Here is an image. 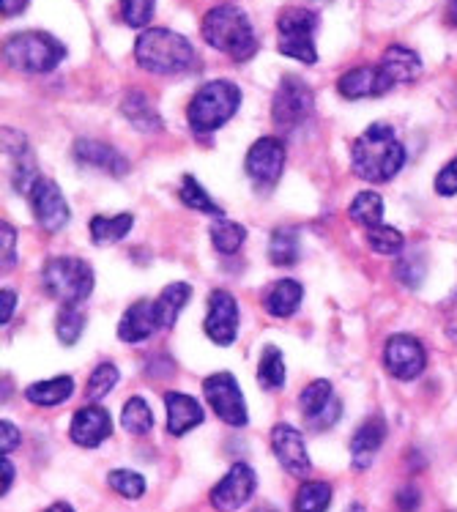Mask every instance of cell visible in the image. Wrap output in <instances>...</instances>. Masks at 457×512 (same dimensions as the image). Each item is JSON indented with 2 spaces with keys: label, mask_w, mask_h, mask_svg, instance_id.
Returning a JSON list of instances; mask_svg holds the SVG:
<instances>
[{
  "label": "cell",
  "mask_w": 457,
  "mask_h": 512,
  "mask_svg": "<svg viewBox=\"0 0 457 512\" xmlns=\"http://www.w3.org/2000/svg\"><path fill=\"white\" fill-rule=\"evenodd\" d=\"M354 173L370 184H384L406 165V146L397 140L395 129L384 121L367 126L351 146Z\"/></svg>",
  "instance_id": "obj_1"
},
{
  "label": "cell",
  "mask_w": 457,
  "mask_h": 512,
  "mask_svg": "<svg viewBox=\"0 0 457 512\" xmlns=\"http://www.w3.org/2000/svg\"><path fill=\"white\" fill-rule=\"evenodd\" d=\"M203 39L219 53L230 55L233 61H250L258 53V39L250 17L239 6H214L203 17Z\"/></svg>",
  "instance_id": "obj_2"
},
{
  "label": "cell",
  "mask_w": 457,
  "mask_h": 512,
  "mask_svg": "<svg viewBox=\"0 0 457 512\" xmlns=\"http://www.w3.org/2000/svg\"><path fill=\"white\" fill-rule=\"evenodd\" d=\"M137 63L154 74H181L192 69L195 50L187 36L170 31V28H148L137 36L135 42Z\"/></svg>",
  "instance_id": "obj_3"
},
{
  "label": "cell",
  "mask_w": 457,
  "mask_h": 512,
  "mask_svg": "<svg viewBox=\"0 0 457 512\" xmlns=\"http://www.w3.org/2000/svg\"><path fill=\"white\" fill-rule=\"evenodd\" d=\"M241 91L239 85L230 80H211L192 96L187 107V121L192 132L208 135L228 124L233 115L239 113Z\"/></svg>",
  "instance_id": "obj_4"
},
{
  "label": "cell",
  "mask_w": 457,
  "mask_h": 512,
  "mask_svg": "<svg viewBox=\"0 0 457 512\" xmlns=\"http://www.w3.org/2000/svg\"><path fill=\"white\" fill-rule=\"evenodd\" d=\"M3 58L17 72L47 74L66 58V47L55 36H50V33L25 31L14 33L6 42Z\"/></svg>",
  "instance_id": "obj_5"
},
{
  "label": "cell",
  "mask_w": 457,
  "mask_h": 512,
  "mask_svg": "<svg viewBox=\"0 0 457 512\" xmlns=\"http://www.w3.org/2000/svg\"><path fill=\"white\" fill-rule=\"evenodd\" d=\"M44 291L61 304H83L94 293L96 277L91 263L72 255H58L44 263Z\"/></svg>",
  "instance_id": "obj_6"
},
{
  "label": "cell",
  "mask_w": 457,
  "mask_h": 512,
  "mask_svg": "<svg viewBox=\"0 0 457 512\" xmlns=\"http://www.w3.org/2000/svg\"><path fill=\"white\" fill-rule=\"evenodd\" d=\"M277 31H280V53L285 58L302 63L318 61V50H315V31H318V14L310 9H288L282 11L277 20Z\"/></svg>",
  "instance_id": "obj_7"
},
{
  "label": "cell",
  "mask_w": 457,
  "mask_h": 512,
  "mask_svg": "<svg viewBox=\"0 0 457 512\" xmlns=\"http://www.w3.org/2000/svg\"><path fill=\"white\" fill-rule=\"evenodd\" d=\"M312 107H315V96L310 85L304 83L302 77H282L271 102V121L280 132H291L310 118Z\"/></svg>",
  "instance_id": "obj_8"
},
{
  "label": "cell",
  "mask_w": 457,
  "mask_h": 512,
  "mask_svg": "<svg viewBox=\"0 0 457 512\" xmlns=\"http://www.w3.org/2000/svg\"><path fill=\"white\" fill-rule=\"evenodd\" d=\"M203 395H206L208 406L217 414L225 425H233V428H244L250 422V414H247V403H244V395H241V387L236 376L230 373H214L203 381Z\"/></svg>",
  "instance_id": "obj_9"
},
{
  "label": "cell",
  "mask_w": 457,
  "mask_h": 512,
  "mask_svg": "<svg viewBox=\"0 0 457 512\" xmlns=\"http://www.w3.org/2000/svg\"><path fill=\"white\" fill-rule=\"evenodd\" d=\"M384 367L389 370V376H395L397 381H414V378L425 373V348L411 335L389 337L384 345Z\"/></svg>",
  "instance_id": "obj_10"
},
{
  "label": "cell",
  "mask_w": 457,
  "mask_h": 512,
  "mask_svg": "<svg viewBox=\"0 0 457 512\" xmlns=\"http://www.w3.org/2000/svg\"><path fill=\"white\" fill-rule=\"evenodd\" d=\"M255 488H258V477H255L252 466H247V463H233L228 474L214 485L211 504L219 512H236L250 502Z\"/></svg>",
  "instance_id": "obj_11"
},
{
  "label": "cell",
  "mask_w": 457,
  "mask_h": 512,
  "mask_svg": "<svg viewBox=\"0 0 457 512\" xmlns=\"http://www.w3.org/2000/svg\"><path fill=\"white\" fill-rule=\"evenodd\" d=\"M28 195H31V209L39 228L47 233L63 230V225L69 222V203L63 198L61 187L50 178H39Z\"/></svg>",
  "instance_id": "obj_12"
},
{
  "label": "cell",
  "mask_w": 457,
  "mask_h": 512,
  "mask_svg": "<svg viewBox=\"0 0 457 512\" xmlns=\"http://www.w3.org/2000/svg\"><path fill=\"white\" fill-rule=\"evenodd\" d=\"M206 335L214 345H233L239 335V304L230 291H211L206 313Z\"/></svg>",
  "instance_id": "obj_13"
},
{
  "label": "cell",
  "mask_w": 457,
  "mask_h": 512,
  "mask_svg": "<svg viewBox=\"0 0 457 512\" xmlns=\"http://www.w3.org/2000/svg\"><path fill=\"white\" fill-rule=\"evenodd\" d=\"M244 168H247V176L260 187L274 184L282 176V168H285V146H282L280 137H260V140H255L250 151H247Z\"/></svg>",
  "instance_id": "obj_14"
},
{
  "label": "cell",
  "mask_w": 457,
  "mask_h": 512,
  "mask_svg": "<svg viewBox=\"0 0 457 512\" xmlns=\"http://www.w3.org/2000/svg\"><path fill=\"white\" fill-rule=\"evenodd\" d=\"M271 450L280 460V466L291 477H299L304 480L307 474L312 471L310 455H307V447H304L302 433L291 425H277V428L271 430Z\"/></svg>",
  "instance_id": "obj_15"
},
{
  "label": "cell",
  "mask_w": 457,
  "mask_h": 512,
  "mask_svg": "<svg viewBox=\"0 0 457 512\" xmlns=\"http://www.w3.org/2000/svg\"><path fill=\"white\" fill-rule=\"evenodd\" d=\"M395 88V80L378 66H356L337 80V91L345 99H370V96H384Z\"/></svg>",
  "instance_id": "obj_16"
},
{
  "label": "cell",
  "mask_w": 457,
  "mask_h": 512,
  "mask_svg": "<svg viewBox=\"0 0 457 512\" xmlns=\"http://www.w3.org/2000/svg\"><path fill=\"white\" fill-rule=\"evenodd\" d=\"M69 436L77 447L94 450L113 436V419L102 406H85L72 417Z\"/></svg>",
  "instance_id": "obj_17"
},
{
  "label": "cell",
  "mask_w": 457,
  "mask_h": 512,
  "mask_svg": "<svg viewBox=\"0 0 457 512\" xmlns=\"http://www.w3.org/2000/svg\"><path fill=\"white\" fill-rule=\"evenodd\" d=\"M74 159L83 168L102 170L107 176H126L129 173V162H126L113 146L107 143H96V140H77L74 143Z\"/></svg>",
  "instance_id": "obj_18"
},
{
  "label": "cell",
  "mask_w": 457,
  "mask_h": 512,
  "mask_svg": "<svg viewBox=\"0 0 457 512\" xmlns=\"http://www.w3.org/2000/svg\"><path fill=\"white\" fill-rule=\"evenodd\" d=\"M165 408H167V433L170 436H184L192 428L203 425L206 411L198 400L181 395V392H165Z\"/></svg>",
  "instance_id": "obj_19"
},
{
  "label": "cell",
  "mask_w": 457,
  "mask_h": 512,
  "mask_svg": "<svg viewBox=\"0 0 457 512\" xmlns=\"http://www.w3.org/2000/svg\"><path fill=\"white\" fill-rule=\"evenodd\" d=\"M386 441V422L384 417H370L367 422L359 425V430L351 439V460H354V469L364 471L370 469V463L378 455V450L384 447Z\"/></svg>",
  "instance_id": "obj_20"
},
{
  "label": "cell",
  "mask_w": 457,
  "mask_h": 512,
  "mask_svg": "<svg viewBox=\"0 0 457 512\" xmlns=\"http://www.w3.org/2000/svg\"><path fill=\"white\" fill-rule=\"evenodd\" d=\"M159 329L156 321L154 302H135L126 307V313L118 321V337L129 345H137L148 340Z\"/></svg>",
  "instance_id": "obj_21"
},
{
  "label": "cell",
  "mask_w": 457,
  "mask_h": 512,
  "mask_svg": "<svg viewBox=\"0 0 457 512\" xmlns=\"http://www.w3.org/2000/svg\"><path fill=\"white\" fill-rule=\"evenodd\" d=\"M304 288L296 280H280L263 293V310L274 318H291L302 307Z\"/></svg>",
  "instance_id": "obj_22"
},
{
  "label": "cell",
  "mask_w": 457,
  "mask_h": 512,
  "mask_svg": "<svg viewBox=\"0 0 457 512\" xmlns=\"http://www.w3.org/2000/svg\"><path fill=\"white\" fill-rule=\"evenodd\" d=\"M189 296H192V285L189 283H170L165 291L159 293V299L154 302L159 329H173L176 326L178 315L189 304Z\"/></svg>",
  "instance_id": "obj_23"
},
{
  "label": "cell",
  "mask_w": 457,
  "mask_h": 512,
  "mask_svg": "<svg viewBox=\"0 0 457 512\" xmlns=\"http://www.w3.org/2000/svg\"><path fill=\"white\" fill-rule=\"evenodd\" d=\"M381 66L386 69V74L397 83H414L416 77L422 74V61L414 50L408 47H400V44H392L389 50L381 58Z\"/></svg>",
  "instance_id": "obj_24"
},
{
  "label": "cell",
  "mask_w": 457,
  "mask_h": 512,
  "mask_svg": "<svg viewBox=\"0 0 457 512\" xmlns=\"http://www.w3.org/2000/svg\"><path fill=\"white\" fill-rule=\"evenodd\" d=\"M74 395V378L72 376H58L50 381H39L25 389V398L31 400L33 406H61Z\"/></svg>",
  "instance_id": "obj_25"
},
{
  "label": "cell",
  "mask_w": 457,
  "mask_h": 512,
  "mask_svg": "<svg viewBox=\"0 0 457 512\" xmlns=\"http://www.w3.org/2000/svg\"><path fill=\"white\" fill-rule=\"evenodd\" d=\"M121 113L126 115V121L140 129V132H159L162 129V118L154 110V105L148 102L146 94L140 91H129L121 105Z\"/></svg>",
  "instance_id": "obj_26"
},
{
  "label": "cell",
  "mask_w": 457,
  "mask_h": 512,
  "mask_svg": "<svg viewBox=\"0 0 457 512\" xmlns=\"http://www.w3.org/2000/svg\"><path fill=\"white\" fill-rule=\"evenodd\" d=\"M135 225V217L132 214H115V217H94L91 220V241L99 244V247H107V244H115V241L126 239V233Z\"/></svg>",
  "instance_id": "obj_27"
},
{
  "label": "cell",
  "mask_w": 457,
  "mask_h": 512,
  "mask_svg": "<svg viewBox=\"0 0 457 512\" xmlns=\"http://www.w3.org/2000/svg\"><path fill=\"white\" fill-rule=\"evenodd\" d=\"M348 217L367 230L381 225L384 222V198L378 192H359L348 206Z\"/></svg>",
  "instance_id": "obj_28"
},
{
  "label": "cell",
  "mask_w": 457,
  "mask_h": 512,
  "mask_svg": "<svg viewBox=\"0 0 457 512\" xmlns=\"http://www.w3.org/2000/svg\"><path fill=\"white\" fill-rule=\"evenodd\" d=\"M269 261L274 266H293L299 261V230L277 228L269 236Z\"/></svg>",
  "instance_id": "obj_29"
},
{
  "label": "cell",
  "mask_w": 457,
  "mask_h": 512,
  "mask_svg": "<svg viewBox=\"0 0 457 512\" xmlns=\"http://www.w3.org/2000/svg\"><path fill=\"white\" fill-rule=\"evenodd\" d=\"M332 504V485L321 480L302 482L293 499V512H326Z\"/></svg>",
  "instance_id": "obj_30"
},
{
  "label": "cell",
  "mask_w": 457,
  "mask_h": 512,
  "mask_svg": "<svg viewBox=\"0 0 457 512\" xmlns=\"http://www.w3.org/2000/svg\"><path fill=\"white\" fill-rule=\"evenodd\" d=\"M258 384L269 392L285 387V359H282V351L277 345H266L260 354Z\"/></svg>",
  "instance_id": "obj_31"
},
{
  "label": "cell",
  "mask_w": 457,
  "mask_h": 512,
  "mask_svg": "<svg viewBox=\"0 0 457 512\" xmlns=\"http://www.w3.org/2000/svg\"><path fill=\"white\" fill-rule=\"evenodd\" d=\"M85 329V315L77 310V304H61L55 315V335L63 345H74Z\"/></svg>",
  "instance_id": "obj_32"
},
{
  "label": "cell",
  "mask_w": 457,
  "mask_h": 512,
  "mask_svg": "<svg viewBox=\"0 0 457 512\" xmlns=\"http://www.w3.org/2000/svg\"><path fill=\"white\" fill-rule=\"evenodd\" d=\"M121 425L129 430L132 436H146L148 430L154 428V414L143 398H129L126 400L124 411H121Z\"/></svg>",
  "instance_id": "obj_33"
},
{
  "label": "cell",
  "mask_w": 457,
  "mask_h": 512,
  "mask_svg": "<svg viewBox=\"0 0 457 512\" xmlns=\"http://www.w3.org/2000/svg\"><path fill=\"white\" fill-rule=\"evenodd\" d=\"M211 233V244L217 247L222 255H233V252L241 250V244L247 241V230L239 222L219 220L214 228L208 230Z\"/></svg>",
  "instance_id": "obj_34"
},
{
  "label": "cell",
  "mask_w": 457,
  "mask_h": 512,
  "mask_svg": "<svg viewBox=\"0 0 457 512\" xmlns=\"http://www.w3.org/2000/svg\"><path fill=\"white\" fill-rule=\"evenodd\" d=\"M181 203L192 211H200V214H211V217H222V209H219L214 200L208 198V192L198 184V178L184 176L181 181Z\"/></svg>",
  "instance_id": "obj_35"
},
{
  "label": "cell",
  "mask_w": 457,
  "mask_h": 512,
  "mask_svg": "<svg viewBox=\"0 0 457 512\" xmlns=\"http://www.w3.org/2000/svg\"><path fill=\"white\" fill-rule=\"evenodd\" d=\"M334 400L332 384L326 381V378H318V381H312L304 387V392L299 395V403H302V414L304 419H312L321 414L323 408L329 406Z\"/></svg>",
  "instance_id": "obj_36"
},
{
  "label": "cell",
  "mask_w": 457,
  "mask_h": 512,
  "mask_svg": "<svg viewBox=\"0 0 457 512\" xmlns=\"http://www.w3.org/2000/svg\"><path fill=\"white\" fill-rule=\"evenodd\" d=\"M367 244L370 250L378 252V255H400L403 247H406V236L400 233L392 225H375V228L367 230Z\"/></svg>",
  "instance_id": "obj_37"
},
{
  "label": "cell",
  "mask_w": 457,
  "mask_h": 512,
  "mask_svg": "<svg viewBox=\"0 0 457 512\" xmlns=\"http://www.w3.org/2000/svg\"><path fill=\"white\" fill-rule=\"evenodd\" d=\"M118 378H121V373H118V367L113 365V362H102V365L96 367L94 373H91V378H88V387H85V398L88 400H102L107 398L110 392H113V387L118 384Z\"/></svg>",
  "instance_id": "obj_38"
},
{
  "label": "cell",
  "mask_w": 457,
  "mask_h": 512,
  "mask_svg": "<svg viewBox=\"0 0 457 512\" xmlns=\"http://www.w3.org/2000/svg\"><path fill=\"white\" fill-rule=\"evenodd\" d=\"M107 485L113 488L115 493H121L124 499H140L146 493V480L143 474H137L132 469H115L107 474Z\"/></svg>",
  "instance_id": "obj_39"
},
{
  "label": "cell",
  "mask_w": 457,
  "mask_h": 512,
  "mask_svg": "<svg viewBox=\"0 0 457 512\" xmlns=\"http://www.w3.org/2000/svg\"><path fill=\"white\" fill-rule=\"evenodd\" d=\"M156 0H121V14L129 28H146L154 17Z\"/></svg>",
  "instance_id": "obj_40"
},
{
  "label": "cell",
  "mask_w": 457,
  "mask_h": 512,
  "mask_svg": "<svg viewBox=\"0 0 457 512\" xmlns=\"http://www.w3.org/2000/svg\"><path fill=\"white\" fill-rule=\"evenodd\" d=\"M422 277H425V266H422V255L416 252V255H406L403 261L397 263V280L408 288H416V285L422 283Z\"/></svg>",
  "instance_id": "obj_41"
},
{
  "label": "cell",
  "mask_w": 457,
  "mask_h": 512,
  "mask_svg": "<svg viewBox=\"0 0 457 512\" xmlns=\"http://www.w3.org/2000/svg\"><path fill=\"white\" fill-rule=\"evenodd\" d=\"M436 192L441 198H452V195H457V157L438 170Z\"/></svg>",
  "instance_id": "obj_42"
},
{
  "label": "cell",
  "mask_w": 457,
  "mask_h": 512,
  "mask_svg": "<svg viewBox=\"0 0 457 512\" xmlns=\"http://www.w3.org/2000/svg\"><path fill=\"white\" fill-rule=\"evenodd\" d=\"M340 417H343V403H340V400L334 398L332 403H329V406L323 408V411H321V414H318V417L307 419V425H310L312 430H329Z\"/></svg>",
  "instance_id": "obj_43"
},
{
  "label": "cell",
  "mask_w": 457,
  "mask_h": 512,
  "mask_svg": "<svg viewBox=\"0 0 457 512\" xmlns=\"http://www.w3.org/2000/svg\"><path fill=\"white\" fill-rule=\"evenodd\" d=\"M0 230H3V272H9L17 263V230L11 228L9 222H3Z\"/></svg>",
  "instance_id": "obj_44"
},
{
  "label": "cell",
  "mask_w": 457,
  "mask_h": 512,
  "mask_svg": "<svg viewBox=\"0 0 457 512\" xmlns=\"http://www.w3.org/2000/svg\"><path fill=\"white\" fill-rule=\"evenodd\" d=\"M397 510L400 512H416L419 510V504H422V493L416 485H406V488H400L397 491Z\"/></svg>",
  "instance_id": "obj_45"
},
{
  "label": "cell",
  "mask_w": 457,
  "mask_h": 512,
  "mask_svg": "<svg viewBox=\"0 0 457 512\" xmlns=\"http://www.w3.org/2000/svg\"><path fill=\"white\" fill-rule=\"evenodd\" d=\"M0 433H3V439H0V450H3V455H9V452H14L20 447V430L14 428L9 419L0 422Z\"/></svg>",
  "instance_id": "obj_46"
},
{
  "label": "cell",
  "mask_w": 457,
  "mask_h": 512,
  "mask_svg": "<svg viewBox=\"0 0 457 512\" xmlns=\"http://www.w3.org/2000/svg\"><path fill=\"white\" fill-rule=\"evenodd\" d=\"M0 296H3V310H0V321H3V324H9L11 315H14V307H17V293L6 288V291L0 293Z\"/></svg>",
  "instance_id": "obj_47"
},
{
  "label": "cell",
  "mask_w": 457,
  "mask_h": 512,
  "mask_svg": "<svg viewBox=\"0 0 457 512\" xmlns=\"http://www.w3.org/2000/svg\"><path fill=\"white\" fill-rule=\"evenodd\" d=\"M31 0H0V9H3V14L6 17H17V14H22L25 11V6H28Z\"/></svg>",
  "instance_id": "obj_48"
},
{
  "label": "cell",
  "mask_w": 457,
  "mask_h": 512,
  "mask_svg": "<svg viewBox=\"0 0 457 512\" xmlns=\"http://www.w3.org/2000/svg\"><path fill=\"white\" fill-rule=\"evenodd\" d=\"M11 482H14V466H11L9 455H3V496L11 491Z\"/></svg>",
  "instance_id": "obj_49"
},
{
  "label": "cell",
  "mask_w": 457,
  "mask_h": 512,
  "mask_svg": "<svg viewBox=\"0 0 457 512\" xmlns=\"http://www.w3.org/2000/svg\"><path fill=\"white\" fill-rule=\"evenodd\" d=\"M447 20L449 25H455L457 28V0H449L447 3Z\"/></svg>",
  "instance_id": "obj_50"
},
{
  "label": "cell",
  "mask_w": 457,
  "mask_h": 512,
  "mask_svg": "<svg viewBox=\"0 0 457 512\" xmlns=\"http://www.w3.org/2000/svg\"><path fill=\"white\" fill-rule=\"evenodd\" d=\"M44 512H74V510L66 502H55V504H50V507H47Z\"/></svg>",
  "instance_id": "obj_51"
},
{
  "label": "cell",
  "mask_w": 457,
  "mask_h": 512,
  "mask_svg": "<svg viewBox=\"0 0 457 512\" xmlns=\"http://www.w3.org/2000/svg\"><path fill=\"white\" fill-rule=\"evenodd\" d=\"M255 512H277V510H271V507H258Z\"/></svg>",
  "instance_id": "obj_52"
}]
</instances>
